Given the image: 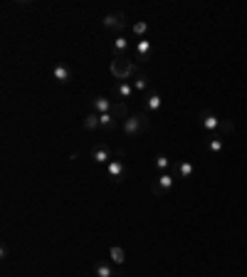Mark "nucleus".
Masks as SVG:
<instances>
[{"label": "nucleus", "mask_w": 247, "mask_h": 277, "mask_svg": "<svg viewBox=\"0 0 247 277\" xmlns=\"http://www.w3.org/2000/svg\"><path fill=\"white\" fill-rule=\"evenodd\" d=\"M109 69H111V74H114V79H116V82H131V77H136V74H139L136 62L131 60L129 55H119V57H114Z\"/></svg>", "instance_id": "nucleus-1"}, {"label": "nucleus", "mask_w": 247, "mask_h": 277, "mask_svg": "<svg viewBox=\"0 0 247 277\" xmlns=\"http://www.w3.org/2000/svg\"><path fill=\"white\" fill-rule=\"evenodd\" d=\"M149 126H151V119L144 114V112H139V114H129L126 119H124L121 129L126 136H136V134H144V131H149Z\"/></svg>", "instance_id": "nucleus-2"}, {"label": "nucleus", "mask_w": 247, "mask_h": 277, "mask_svg": "<svg viewBox=\"0 0 247 277\" xmlns=\"http://www.w3.org/2000/svg\"><path fill=\"white\" fill-rule=\"evenodd\" d=\"M101 25H104L106 30H114L116 35H121V30L129 25L126 13H121V10H116V13H106V15H104V20H101Z\"/></svg>", "instance_id": "nucleus-3"}, {"label": "nucleus", "mask_w": 247, "mask_h": 277, "mask_svg": "<svg viewBox=\"0 0 247 277\" xmlns=\"http://www.w3.org/2000/svg\"><path fill=\"white\" fill-rule=\"evenodd\" d=\"M106 173H109V178H111L114 183H124V178H126L129 168H126V163H124L121 158H114V161L106 166Z\"/></svg>", "instance_id": "nucleus-4"}, {"label": "nucleus", "mask_w": 247, "mask_h": 277, "mask_svg": "<svg viewBox=\"0 0 247 277\" xmlns=\"http://www.w3.org/2000/svg\"><path fill=\"white\" fill-rule=\"evenodd\" d=\"M173 183H176V176H173V173H161L154 181L151 191H154L156 196H163V193H168V191L173 188Z\"/></svg>", "instance_id": "nucleus-5"}, {"label": "nucleus", "mask_w": 247, "mask_h": 277, "mask_svg": "<svg viewBox=\"0 0 247 277\" xmlns=\"http://www.w3.org/2000/svg\"><path fill=\"white\" fill-rule=\"evenodd\" d=\"M200 124H203L210 134H220L222 119H217V114H213L210 109H203V112H200Z\"/></svg>", "instance_id": "nucleus-6"}, {"label": "nucleus", "mask_w": 247, "mask_h": 277, "mask_svg": "<svg viewBox=\"0 0 247 277\" xmlns=\"http://www.w3.org/2000/svg\"><path fill=\"white\" fill-rule=\"evenodd\" d=\"M92 158L96 161V163L109 166V163L114 161V151H111L109 146H94V149H92Z\"/></svg>", "instance_id": "nucleus-7"}, {"label": "nucleus", "mask_w": 247, "mask_h": 277, "mask_svg": "<svg viewBox=\"0 0 247 277\" xmlns=\"http://www.w3.org/2000/svg\"><path fill=\"white\" fill-rule=\"evenodd\" d=\"M205 149H208L210 154H220V151L225 149V136H222V134H210V136L205 139Z\"/></svg>", "instance_id": "nucleus-8"}, {"label": "nucleus", "mask_w": 247, "mask_h": 277, "mask_svg": "<svg viewBox=\"0 0 247 277\" xmlns=\"http://www.w3.org/2000/svg\"><path fill=\"white\" fill-rule=\"evenodd\" d=\"M151 50H154L151 40H136V42H134V52H136V60H149Z\"/></svg>", "instance_id": "nucleus-9"}, {"label": "nucleus", "mask_w": 247, "mask_h": 277, "mask_svg": "<svg viewBox=\"0 0 247 277\" xmlns=\"http://www.w3.org/2000/svg\"><path fill=\"white\" fill-rule=\"evenodd\" d=\"M129 47H131V40H126L124 35H116V37H114V42H111V52H114V57H119V55H129Z\"/></svg>", "instance_id": "nucleus-10"}, {"label": "nucleus", "mask_w": 247, "mask_h": 277, "mask_svg": "<svg viewBox=\"0 0 247 277\" xmlns=\"http://www.w3.org/2000/svg\"><path fill=\"white\" fill-rule=\"evenodd\" d=\"M52 77H55L57 84H67V82L72 79V69H69L67 64H55V67H52Z\"/></svg>", "instance_id": "nucleus-11"}, {"label": "nucleus", "mask_w": 247, "mask_h": 277, "mask_svg": "<svg viewBox=\"0 0 247 277\" xmlns=\"http://www.w3.org/2000/svg\"><path fill=\"white\" fill-rule=\"evenodd\" d=\"M92 109L96 114H109L111 109H114V102L111 99H106V97H94L92 99Z\"/></svg>", "instance_id": "nucleus-12"}, {"label": "nucleus", "mask_w": 247, "mask_h": 277, "mask_svg": "<svg viewBox=\"0 0 247 277\" xmlns=\"http://www.w3.org/2000/svg\"><path fill=\"white\" fill-rule=\"evenodd\" d=\"M134 82H116V87H114V97H119L121 102H126L129 97H134Z\"/></svg>", "instance_id": "nucleus-13"}, {"label": "nucleus", "mask_w": 247, "mask_h": 277, "mask_svg": "<svg viewBox=\"0 0 247 277\" xmlns=\"http://www.w3.org/2000/svg\"><path fill=\"white\" fill-rule=\"evenodd\" d=\"M173 171H176V173H173L176 178H190L193 171H195V166H193L190 161H178V163L173 166Z\"/></svg>", "instance_id": "nucleus-14"}, {"label": "nucleus", "mask_w": 247, "mask_h": 277, "mask_svg": "<svg viewBox=\"0 0 247 277\" xmlns=\"http://www.w3.org/2000/svg\"><path fill=\"white\" fill-rule=\"evenodd\" d=\"M161 104H163V99H161V94H158V92H149V94H146V99H144L146 112H158V109H161Z\"/></svg>", "instance_id": "nucleus-15"}, {"label": "nucleus", "mask_w": 247, "mask_h": 277, "mask_svg": "<svg viewBox=\"0 0 247 277\" xmlns=\"http://www.w3.org/2000/svg\"><path fill=\"white\" fill-rule=\"evenodd\" d=\"M131 82H134V89H136V92H144V94L151 92V89H149V77H146L144 72H139Z\"/></svg>", "instance_id": "nucleus-16"}, {"label": "nucleus", "mask_w": 247, "mask_h": 277, "mask_svg": "<svg viewBox=\"0 0 247 277\" xmlns=\"http://www.w3.org/2000/svg\"><path fill=\"white\" fill-rule=\"evenodd\" d=\"M109 257H111L114 265H124V262H126V252H124V247H119V245L109 247Z\"/></svg>", "instance_id": "nucleus-17"}, {"label": "nucleus", "mask_w": 247, "mask_h": 277, "mask_svg": "<svg viewBox=\"0 0 247 277\" xmlns=\"http://www.w3.org/2000/svg\"><path fill=\"white\" fill-rule=\"evenodd\" d=\"M94 277H114V267L109 262H96L94 265Z\"/></svg>", "instance_id": "nucleus-18"}, {"label": "nucleus", "mask_w": 247, "mask_h": 277, "mask_svg": "<svg viewBox=\"0 0 247 277\" xmlns=\"http://www.w3.org/2000/svg\"><path fill=\"white\" fill-rule=\"evenodd\" d=\"M99 122H101V129H104V131H111V129H116V122H119V119L109 112V114H99Z\"/></svg>", "instance_id": "nucleus-19"}, {"label": "nucleus", "mask_w": 247, "mask_h": 277, "mask_svg": "<svg viewBox=\"0 0 247 277\" xmlns=\"http://www.w3.org/2000/svg\"><path fill=\"white\" fill-rule=\"evenodd\" d=\"M84 129H89V131H92V129H101V122H99V114H96V112L84 117Z\"/></svg>", "instance_id": "nucleus-20"}, {"label": "nucleus", "mask_w": 247, "mask_h": 277, "mask_svg": "<svg viewBox=\"0 0 247 277\" xmlns=\"http://www.w3.org/2000/svg\"><path fill=\"white\" fill-rule=\"evenodd\" d=\"M154 166L158 168V171H166V168H171V158H168L166 154H158L154 158Z\"/></svg>", "instance_id": "nucleus-21"}, {"label": "nucleus", "mask_w": 247, "mask_h": 277, "mask_svg": "<svg viewBox=\"0 0 247 277\" xmlns=\"http://www.w3.org/2000/svg\"><path fill=\"white\" fill-rule=\"evenodd\" d=\"M131 28H134V35H136V37H144V35L149 32V23H144V20H139V23H134Z\"/></svg>", "instance_id": "nucleus-22"}, {"label": "nucleus", "mask_w": 247, "mask_h": 277, "mask_svg": "<svg viewBox=\"0 0 247 277\" xmlns=\"http://www.w3.org/2000/svg\"><path fill=\"white\" fill-rule=\"evenodd\" d=\"M232 131H235V122H232V119H222L220 134H222V136H227V134H232Z\"/></svg>", "instance_id": "nucleus-23"}]
</instances>
